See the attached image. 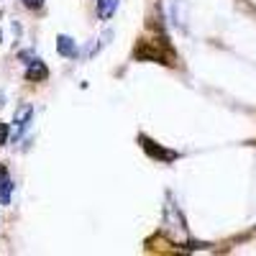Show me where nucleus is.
<instances>
[{"instance_id":"obj_1","label":"nucleus","mask_w":256,"mask_h":256,"mask_svg":"<svg viewBox=\"0 0 256 256\" xmlns=\"http://www.w3.org/2000/svg\"><path fill=\"white\" fill-rule=\"evenodd\" d=\"M164 233L172 241H184L187 238V226H184V218L182 212L174 208V202L169 200L166 208H164Z\"/></svg>"},{"instance_id":"obj_2","label":"nucleus","mask_w":256,"mask_h":256,"mask_svg":"<svg viewBox=\"0 0 256 256\" xmlns=\"http://www.w3.org/2000/svg\"><path fill=\"white\" fill-rule=\"evenodd\" d=\"M141 138V146H144V152L152 156V159H162V162H172V159H177V154L174 152H166V148H162V146H156L148 136H138Z\"/></svg>"},{"instance_id":"obj_3","label":"nucleus","mask_w":256,"mask_h":256,"mask_svg":"<svg viewBox=\"0 0 256 256\" xmlns=\"http://www.w3.org/2000/svg\"><path fill=\"white\" fill-rule=\"evenodd\" d=\"M31 116H34V105H20V108L16 110V116H13V123H16V128H13V136L18 138L20 134L28 128V123H31Z\"/></svg>"},{"instance_id":"obj_4","label":"nucleus","mask_w":256,"mask_h":256,"mask_svg":"<svg viewBox=\"0 0 256 256\" xmlns=\"http://www.w3.org/2000/svg\"><path fill=\"white\" fill-rule=\"evenodd\" d=\"M26 80H28V82H44V80H49V67H46V64L41 62L38 56H34V59L28 62Z\"/></svg>"},{"instance_id":"obj_5","label":"nucleus","mask_w":256,"mask_h":256,"mask_svg":"<svg viewBox=\"0 0 256 256\" xmlns=\"http://www.w3.org/2000/svg\"><path fill=\"white\" fill-rule=\"evenodd\" d=\"M56 52H59L62 56H67V59H72V56H77V54H80V52H77V41H74V38H70L67 34L56 36Z\"/></svg>"},{"instance_id":"obj_6","label":"nucleus","mask_w":256,"mask_h":256,"mask_svg":"<svg viewBox=\"0 0 256 256\" xmlns=\"http://www.w3.org/2000/svg\"><path fill=\"white\" fill-rule=\"evenodd\" d=\"M10 190H13V182H10L8 169L0 166V205H8L10 202Z\"/></svg>"},{"instance_id":"obj_7","label":"nucleus","mask_w":256,"mask_h":256,"mask_svg":"<svg viewBox=\"0 0 256 256\" xmlns=\"http://www.w3.org/2000/svg\"><path fill=\"white\" fill-rule=\"evenodd\" d=\"M118 3H120V0H98V6H95L98 18H100V20H108V18H113V13L118 10Z\"/></svg>"},{"instance_id":"obj_8","label":"nucleus","mask_w":256,"mask_h":256,"mask_svg":"<svg viewBox=\"0 0 256 256\" xmlns=\"http://www.w3.org/2000/svg\"><path fill=\"white\" fill-rule=\"evenodd\" d=\"M8 138H10V128H8V123H0V146L8 144Z\"/></svg>"},{"instance_id":"obj_9","label":"nucleus","mask_w":256,"mask_h":256,"mask_svg":"<svg viewBox=\"0 0 256 256\" xmlns=\"http://www.w3.org/2000/svg\"><path fill=\"white\" fill-rule=\"evenodd\" d=\"M24 6L26 8H41V6H44V0H24Z\"/></svg>"},{"instance_id":"obj_10","label":"nucleus","mask_w":256,"mask_h":256,"mask_svg":"<svg viewBox=\"0 0 256 256\" xmlns=\"http://www.w3.org/2000/svg\"><path fill=\"white\" fill-rule=\"evenodd\" d=\"M3 105H6V92L0 90V108H3Z\"/></svg>"}]
</instances>
